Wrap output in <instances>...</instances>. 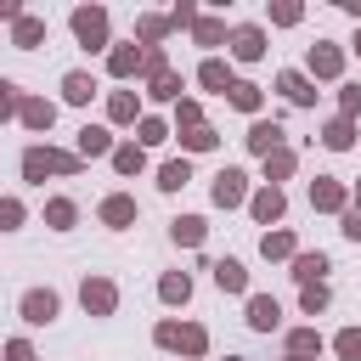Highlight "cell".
I'll use <instances>...</instances> for the list:
<instances>
[{
  "label": "cell",
  "mask_w": 361,
  "mask_h": 361,
  "mask_svg": "<svg viewBox=\"0 0 361 361\" xmlns=\"http://www.w3.org/2000/svg\"><path fill=\"white\" fill-rule=\"evenodd\" d=\"M85 169V158L79 152H62V147H51V141H34L28 152H23V180H34V186H45V175H79Z\"/></svg>",
  "instance_id": "cell-1"
},
{
  "label": "cell",
  "mask_w": 361,
  "mask_h": 361,
  "mask_svg": "<svg viewBox=\"0 0 361 361\" xmlns=\"http://www.w3.org/2000/svg\"><path fill=\"white\" fill-rule=\"evenodd\" d=\"M68 28H73V39H79L85 51H107V45H113V23H107V6H73Z\"/></svg>",
  "instance_id": "cell-2"
},
{
  "label": "cell",
  "mask_w": 361,
  "mask_h": 361,
  "mask_svg": "<svg viewBox=\"0 0 361 361\" xmlns=\"http://www.w3.org/2000/svg\"><path fill=\"white\" fill-rule=\"evenodd\" d=\"M305 79H310V85H316V79H322V85H338V79H344V45H338V39H316V45L305 51Z\"/></svg>",
  "instance_id": "cell-3"
},
{
  "label": "cell",
  "mask_w": 361,
  "mask_h": 361,
  "mask_svg": "<svg viewBox=\"0 0 361 361\" xmlns=\"http://www.w3.org/2000/svg\"><path fill=\"white\" fill-rule=\"evenodd\" d=\"M17 316H23L28 327H51V322L62 316V293H56V288H23Z\"/></svg>",
  "instance_id": "cell-4"
},
{
  "label": "cell",
  "mask_w": 361,
  "mask_h": 361,
  "mask_svg": "<svg viewBox=\"0 0 361 361\" xmlns=\"http://www.w3.org/2000/svg\"><path fill=\"white\" fill-rule=\"evenodd\" d=\"M79 305H85V316L107 322V316L118 310V282H113V276H85V282H79Z\"/></svg>",
  "instance_id": "cell-5"
},
{
  "label": "cell",
  "mask_w": 361,
  "mask_h": 361,
  "mask_svg": "<svg viewBox=\"0 0 361 361\" xmlns=\"http://www.w3.org/2000/svg\"><path fill=\"white\" fill-rule=\"evenodd\" d=\"M209 203H214V209H243V203H248V175H243L237 164H226V169L214 175V186H209Z\"/></svg>",
  "instance_id": "cell-6"
},
{
  "label": "cell",
  "mask_w": 361,
  "mask_h": 361,
  "mask_svg": "<svg viewBox=\"0 0 361 361\" xmlns=\"http://www.w3.org/2000/svg\"><path fill=\"white\" fill-rule=\"evenodd\" d=\"M96 220H102L107 231H130V226L141 220V203H135L130 192H107V197L96 203Z\"/></svg>",
  "instance_id": "cell-7"
},
{
  "label": "cell",
  "mask_w": 361,
  "mask_h": 361,
  "mask_svg": "<svg viewBox=\"0 0 361 361\" xmlns=\"http://www.w3.org/2000/svg\"><path fill=\"white\" fill-rule=\"evenodd\" d=\"M310 209H316V214H344V209H350V186H344L338 175H316V180H310Z\"/></svg>",
  "instance_id": "cell-8"
},
{
  "label": "cell",
  "mask_w": 361,
  "mask_h": 361,
  "mask_svg": "<svg viewBox=\"0 0 361 361\" xmlns=\"http://www.w3.org/2000/svg\"><path fill=\"white\" fill-rule=\"evenodd\" d=\"M248 214H254V226H282V214H288V192L282 186H259V192H248Z\"/></svg>",
  "instance_id": "cell-9"
},
{
  "label": "cell",
  "mask_w": 361,
  "mask_h": 361,
  "mask_svg": "<svg viewBox=\"0 0 361 361\" xmlns=\"http://www.w3.org/2000/svg\"><path fill=\"white\" fill-rule=\"evenodd\" d=\"M226 45H231V62H259L265 56V28L259 23H237L226 34Z\"/></svg>",
  "instance_id": "cell-10"
},
{
  "label": "cell",
  "mask_w": 361,
  "mask_h": 361,
  "mask_svg": "<svg viewBox=\"0 0 361 361\" xmlns=\"http://www.w3.org/2000/svg\"><path fill=\"white\" fill-rule=\"evenodd\" d=\"M243 141H248V152H254V158H265V152L288 147V130H282V118H254Z\"/></svg>",
  "instance_id": "cell-11"
},
{
  "label": "cell",
  "mask_w": 361,
  "mask_h": 361,
  "mask_svg": "<svg viewBox=\"0 0 361 361\" xmlns=\"http://www.w3.org/2000/svg\"><path fill=\"white\" fill-rule=\"evenodd\" d=\"M243 322H248L254 333H276V327H282V305H276V293H248Z\"/></svg>",
  "instance_id": "cell-12"
},
{
  "label": "cell",
  "mask_w": 361,
  "mask_h": 361,
  "mask_svg": "<svg viewBox=\"0 0 361 361\" xmlns=\"http://www.w3.org/2000/svg\"><path fill=\"white\" fill-rule=\"evenodd\" d=\"M113 130L107 124H79V135H73V152L79 158H113Z\"/></svg>",
  "instance_id": "cell-13"
},
{
  "label": "cell",
  "mask_w": 361,
  "mask_h": 361,
  "mask_svg": "<svg viewBox=\"0 0 361 361\" xmlns=\"http://www.w3.org/2000/svg\"><path fill=\"white\" fill-rule=\"evenodd\" d=\"M197 85H203V90H214V96H226V90L237 85L231 56H203V62H197Z\"/></svg>",
  "instance_id": "cell-14"
},
{
  "label": "cell",
  "mask_w": 361,
  "mask_h": 361,
  "mask_svg": "<svg viewBox=\"0 0 361 361\" xmlns=\"http://www.w3.org/2000/svg\"><path fill=\"white\" fill-rule=\"evenodd\" d=\"M276 90H282L293 107H316V96H322V90L305 79V68H282V73H276Z\"/></svg>",
  "instance_id": "cell-15"
},
{
  "label": "cell",
  "mask_w": 361,
  "mask_h": 361,
  "mask_svg": "<svg viewBox=\"0 0 361 361\" xmlns=\"http://www.w3.org/2000/svg\"><path fill=\"white\" fill-rule=\"evenodd\" d=\"M17 118H23V130L45 135V130L56 124V102H45V96H23V102H17Z\"/></svg>",
  "instance_id": "cell-16"
},
{
  "label": "cell",
  "mask_w": 361,
  "mask_h": 361,
  "mask_svg": "<svg viewBox=\"0 0 361 361\" xmlns=\"http://www.w3.org/2000/svg\"><path fill=\"white\" fill-rule=\"evenodd\" d=\"M288 265H293V271H288V276H293V282H299V288H310V282H327V271H333V265H327V254H322V248H316V254H310V248H299V254H293V259H288Z\"/></svg>",
  "instance_id": "cell-17"
},
{
  "label": "cell",
  "mask_w": 361,
  "mask_h": 361,
  "mask_svg": "<svg viewBox=\"0 0 361 361\" xmlns=\"http://www.w3.org/2000/svg\"><path fill=\"white\" fill-rule=\"evenodd\" d=\"M96 90H102L96 73H85V68H68V73H62V102H68V107H90Z\"/></svg>",
  "instance_id": "cell-18"
},
{
  "label": "cell",
  "mask_w": 361,
  "mask_h": 361,
  "mask_svg": "<svg viewBox=\"0 0 361 361\" xmlns=\"http://www.w3.org/2000/svg\"><path fill=\"white\" fill-rule=\"evenodd\" d=\"M259 169H265V180H259V186H282V180H293L299 152H293V147H276V152H265V158H259Z\"/></svg>",
  "instance_id": "cell-19"
},
{
  "label": "cell",
  "mask_w": 361,
  "mask_h": 361,
  "mask_svg": "<svg viewBox=\"0 0 361 361\" xmlns=\"http://www.w3.org/2000/svg\"><path fill=\"white\" fill-rule=\"evenodd\" d=\"M203 237H209V220L203 214H175L169 220V243L175 248H203Z\"/></svg>",
  "instance_id": "cell-20"
},
{
  "label": "cell",
  "mask_w": 361,
  "mask_h": 361,
  "mask_svg": "<svg viewBox=\"0 0 361 361\" xmlns=\"http://www.w3.org/2000/svg\"><path fill=\"white\" fill-rule=\"evenodd\" d=\"M175 355H180V361L209 355V327H203V322H180V327H175Z\"/></svg>",
  "instance_id": "cell-21"
},
{
  "label": "cell",
  "mask_w": 361,
  "mask_h": 361,
  "mask_svg": "<svg viewBox=\"0 0 361 361\" xmlns=\"http://www.w3.org/2000/svg\"><path fill=\"white\" fill-rule=\"evenodd\" d=\"M164 39H169V17H158V11H141V17H135V45H141V51H158Z\"/></svg>",
  "instance_id": "cell-22"
},
{
  "label": "cell",
  "mask_w": 361,
  "mask_h": 361,
  "mask_svg": "<svg viewBox=\"0 0 361 361\" xmlns=\"http://www.w3.org/2000/svg\"><path fill=\"white\" fill-rule=\"evenodd\" d=\"M11 45H17V51H39V45H45V17L23 11V17L11 23Z\"/></svg>",
  "instance_id": "cell-23"
},
{
  "label": "cell",
  "mask_w": 361,
  "mask_h": 361,
  "mask_svg": "<svg viewBox=\"0 0 361 361\" xmlns=\"http://www.w3.org/2000/svg\"><path fill=\"white\" fill-rule=\"evenodd\" d=\"M107 73L113 79H135L141 73V45L130 39V45H107Z\"/></svg>",
  "instance_id": "cell-24"
},
{
  "label": "cell",
  "mask_w": 361,
  "mask_h": 361,
  "mask_svg": "<svg viewBox=\"0 0 361 361\" xmlns=\"http://www.w3.org/2000/svg\"><path fill=\"white\" fill-rule=\"evenodd\" d=\"M355 135H361V130H355L350 118H338V113H333V118L322 124V135H316V141H322L327 152H350V147H355Z\"/></svg>",
  "instance_id": "cell-25"
},
{
  "label": "cell",
  "mask_w": 361,
  "mask_h": 361,
  "mask_svg": "<svg viewBox=\"0 0 361 361\" xmlns=\"http://www.w3.org/2000/svg\"><path fill=\"white\" fill-rule=\"evenodd\" d=\"M209 271H214V288L220 293H248V265L243 259H214Z\"/></svg>",
  "instance_id": "cell-26"
},
{
  "label": "cell",
  "mask_w": 361,
  "mask_h": 361,
  "mask_svg": "<svg viewBox=\"0 0 361 361\" xmlns=\"http://www.w3.org/2000/svg\"><path fill=\"white\" fill-rule=\"evenodd\" d=\"M282 344H288V355H299V361H316V355L327 350V338H322L316 327H288V338H282Z\"/></svg>",
  "instance_id": "cell-27"
},
{
  "label": "cell",
  "mask_w": 361,
  "mask_h": 361,
  "mask_svg": "<svg viewBox=\"0 0 361 361\" xmlns=\"http://www.w3.org/2000/svg\"><path fill=\"white\" fill-rule=\"evenodd\" d=\"M226 102H231L237 113H248V118H259V107H265V90H259L254 79H237V85L226 90Z\"/></svg>",
  "instance_id": "cell-28"
},
{
  "label": "cell",
  "mask_w": 361,
  "mask_h": 361,
  "mask_svg": "<svg viewBox=\"0 0 361 361\" xmlns=\"http://www.w3.org/2000/svg\"><path fill=\"white\" fill-rule=\"evenodd\" d=\"M107 118L113 124H141V96L135 90H107Z\"/></svg>",
  "instance_id": "cell-29"
},
{
  "label": "cell",
  "mask_w": 361,
  "mask_h": 361,
  "mask_svg": "<svg viewBox=\"0 0 361 361\" xmlns=\"http://www.w3.org/2000/svg\"><path fill=\"white\" fill-rule=\"evenodd\" d=\"M169 135H175V130H169V124H164L158 113H141V124H135V135H130V141H135L141 152H152V147H164Z\"/></svg>",
  "instance_id": "cell-30"
},
{
  "label": "cell",
  "mask_w": 361,
  "mask_h": 361,
  "mask_svg": "<svg viewBox=\"0 0 361 361\" xmlns=\"http://www.w3.org/2000/svg\"><path fill=\"white\" fill-rule=\"evenodd\" d=\"M259 254H265V259H293V254H299V237H293L288 226H271V231L259 237Z\"/></svg>",
  "instance_id": "cell-31"
},
{
  "label": "cell",
  "mask_w": 361,
  "mask_h": 361,
  "mask_svg": "<svg viewBox=\"0 0 361 361\" xmlns=\"http://www.w3.org/2000/svg\"><path fill=\"white\" fill-rule=\"evenodd\" d=\"M180 90H186V79L175 68H164V73L147 79V102H180Z\"/></svg>",
  "instance_id": "cell-32"
},
{
  "label": "cell",
  "mask_w": 361,
  "mask_h": 361,
  "mask_svg": "<svg viewBox=\"0 0 361 361\" xmlns=\"http://www.w3.org/2000/svg\"><path fill=\"white\" fill-rule=\"evenodd\" d=\"M45 226L51 231H73L79 226V203L73 197H45Z\"/></svg>",
  "instance_id": "cell-33"
},
{
  "label": "cell",
  "mask_w": 361,
  "mask_h": 361,
  "mask_svg": "<svg viewBox=\"0 0 361 361\" xmlns=\"http://www.w3.org/2000/svg\"><path fill=\"white\" fill-rule=\"evenodd\" d=\"M226 34H231V28H226L220 17H203V11H197V23H192V45L214 51V45H226Z\"/></svg>",
  "instance_id": "cell-34"
},
{
  "label": "cell",
  "mask_w": 361,
  "mask_h": 361,
  "mask_svg": "<svg viewBox=\"0 0 361 361\" xmlns=\"http://www.w3.org/2000/svg\"><path fill=\"white\" fill-rule=\"evenodd\" d=\"M192 180V158H164L158 164V192H180Z\"/></svg>",
  "instance_id": "cell-35"
},
{
  "label": "cell",
  "mask_w": 361,
  "mask_h": 361,
  "mask_svg": "<svg viewBox=\"0 0 361 361\" xmlns=\"http://www.w3.org/2000/svg\"><path fill=\"white\" fill-rule=\"evenodd\" d=\"M158 299H164V305H186V299H192V276H186V271H164V276H158Z\"/></svg>",
  "instance_id": "cell-36"
},
{
  "label": "cell",
  "mask_w": 361,
  "mask_h": 361,
  "mask_svg": "<svg viewBox=\"0 0 361 361\" xmlns=\"http://www.w3.org/2000/svg\"><path fill=\"white\" fill-rule=\"evenodd\" d=\"M197 124H209V118H203V102H197V96H180V102H175V124H169V130H175V135H186V130H197Z\"/></svg>",
  "instance_id": "cell-37"
},
{
  "label": "cell",
  "mask_w": 361,
  "mask_h": 361,
  "mask_svg": "<svg viewBox=\"0 0 361 361\" xmlns=\"http://www.w3.org/2000/svg\"><path fill=\"white\" fill-rule=\"evenodd\" d=\"M113 169L130 180V175H141V169H147V152H141L135 141H118V147H113Z\"/></svg>",
  "instance_id": "cell-38"
},
{
  "label": "cell",
  "mask_w": 361,
  "mask_h": 361,
  "mask_svg": "<svg viewBox=\"0 0 361 361\" xmlns=\"http://www.w3.org/2000/svg\"><path fill=\"white\" fill-rule=\"evenodd\" d=\"M214 147H220V130H214V124H197V130L180 135V158H186V152H214Z\"/></svg>",
  "instance_id": "cell-39"
},
{
  "label": "cell",
  "mask_w": 361,
  "mask_h": 361,
  "mask_svg": "<svg viewBox=\"0 0 361 361\" xmlns=\"http://www.w3.org/2000/svg\"><path fill=\"white\" fill-rule=\"evenodd\" d=\"M265 17H271L276 28H299V23H305V6H299V0H271Z\"/></svg>",
  "instance_id": "cell-40"
},
{
  "label": "cell",
  "mask_w": 361,
  "mask_h": 361,
  "mask_svg": "<svg viewBox=\"0 0 361 361\" xmlns=\"http://www.w3.org/2000/svg\"><path fill=\"white\" fill-rule=\"evenodd\" d=\"M327 305H333V288H327V282H310V288H299V310H305V316H322Z\"/></svg>",
  "instance_id": "cell-41"
},
{
  "label": "cell",
  "mask_w": 361,
  "mask_h": 361,
  "mask_svg": "<svg viewBox=\"0 0 361 361\" xmlns=\"http://www.w3.org/2000/svg\"><path fill=\"white\" fill-rule=\"evenodd\" d=\"M333 355L338 361H361V327H338L333 333Z\"/></svg>",
  "instance_id": "cell-42"
},
{
  "label": "cell",
  "mask_w": 361,
  "mask_h": 361,
  "mask_svg": "<svg viewBox=\"0 0 361 361\" xmlns=\"http://www.w3.org/2000/svg\"><path fill=\"white\" fill-rule=\"evenodd\" d=\"M23 220H28V203L23 197H0V231H23Z\"/></svg>",
  "instance_id": "cell-43"
},
{
  "label": "cell",
  "mask_w": 361,
  "mask_h": 361,
  "mask_svg": "<svg viewBox=\"0 0 361 361\" xmlns=\"http://www.w3.org/2000/svg\"><path fill=\"white\" fill-rule=\"evenodd\" d=\"M338 118H350V124L361 118V85H355V79L338 85Z\"/></svg>",
  "instance_id": "cell-44"
},
{
  "label": "cell",
  "mask_w": 361,
  "mask_h": 361,
  "mask_svg": "<svg viewBox=\"0 0 361 361\" xmlns=\"http://www.w3.org/2000/svg\"><path fill=\"white\" fill-rule=\"evenodd\" d=\"M17 102H23L17 79H6V73H0V124H6V118H17Z\"/></svg>",
  "instance_id": "cell-45"
},
{
  "label": "cell",
  "mask_w": 361,
  "mask_h": 361,
  "mask_svg": "<svg viewBox=\"0 0 361 361\" xmlns=\"http://www.w3.org/2000/svg\"><path fill=\"white\" fill-rule=\"evenodd\" d=\"M164 17H169V28H192V23H197V6H192V0H175Z\"/></svg>",
  "instance_id": "cell-46"
},
{
  "label": "cell",
  "mask_w": 361,
  "mask_h": 361,
  "mask_svg": "<svg viewBox=\"0 0 361 361\" xmlns=\"http://www.w3.org/2000/svg\"><path fill=\"white\" fill-rule=\"evenodd\" d=\"M175 327H180V322H175V316H164V322L152 327V344H158V350H175Z\"/></svg>",
  "instance_id": "cell-47"
},
{
  "label": "cell",
  "mask_w": 361,
  "mask_h": 361,
  "mask_svg": "<svg viewBox=\"0 0 361 361\" xmlns=\"http://www.w3.org/2000/svg\"><path fill=\"white\" fill-rule=\"evenodd\" d=\"M0 355H6V361H39L28 338H6V350H0Z\"/></svg>",
  "instance_id": "cell-48"
},
{
  "label": "cell",
  "mask_w": 361,
  "mask_h": 361,
  "mask_svg": "<svg viewBox=\"0 0 361 361\" xmlns=\"http://www.w3.org/2000/svg\"><path fill=\"white\" fill-rule=\"evenodd\" d=\"M338 231H344L350 243H361V209H344V214H338Z\"/></svg>",
  "instance_id": "cell-49"
},
{
  "label": "cell",
  "mask_w": 361,
  "mask_h": 361,
  "mask_svg": "<svg viewBox=\"0 0 361 361\" xmlns=\"http://www.w3.org/2000/svg\"><path fill=\"white\" fill-rule=\"evenodd\" d=\"M23 17V0H0V23H17Z\"/></svg>",
  "instance_id": "cell-50"
},
{
  "label": "cell",
  "mask_w": 361,
  "mask_h": 361,
  "mask_svg": "<svg viewBox=\"0 0 361 361\" xmlns=\"http://www.w3.org/2000/svg\"><path fill=\"white\" fill-rule=\"evenodd\" d=\"M338 6H344V17H355V23H361V0H338Z\"/></svg>",
  "instance_id": "cell-51"
},
{
  "label": "cell",
  "mask_w": 361,
  "mask_h": 361,
  "mask_svg": "<svg viewBox=\"0 0 361 361\" xmlns=\"http://www.w3.org/2000/svg\"><path fill=\"white\" fill-rule=\"evenodd\" d=\"M350 209H361V180H355V186H350Z\"/></svg>",
  "instance_id": "cell-52"
},
{
  "label": "cell",
  "mask_w": 361,
  "mask_h": 361,
  "mask_svg": "<svg viewBox=\"0 0 361 361\" xmlns=\"http://www.w3.org/2000/svg\"><path fill=\"white\" fill-rule=\"evenodd\" d=\"M350 51H355V56H361V28H355V39H350Z\"/></svg>",
  "instance_id": "cell-53"
},
{
  "label": "cell",
  "mask_w": 361,
  "mask_h": 361,
  "mask_svg": "<svg viewBox=\"0 0 361 361\" xmlns=\"http://www.w3.org/2000/svg\"><path fill=\"white\" fill-rule=\"evenodd\" d=\"M226 361H248V355H226Z\"/></svg>",
  "instance_id": "cell-54"
},
{
  "label": "cell",
  "mask_w": 361,
  "mask_h": 361,
  "mask_svg": "<svg viewBox=\"0 0 361 361\" xmlns=\"http://www.w3.org/2000/svg\"><path fill=\"white\" fill-rule=\"evenodd\" d=\"M282 361H299V355H282Z\"/></svg>",
  "instance_id": "cell-55"
}]
</instances>
